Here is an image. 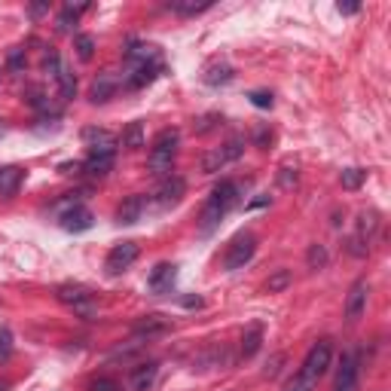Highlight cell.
Returning a JSON list of instances; mask_svg holds the SVG:
<instances>
[{
  "label": "cell",
  "mask_w": 391,
  "mask_h": 391,
  "mask_svg": "<svg viewBox=\"0 0 391 391\" xmlns=\"http://www.w3.org/2000/svg\"><path fill=\"white\" fill-rule=\"evenodd\" d=\"M239 183L235 181H220L217 187H214V193L208 196V202L202 205V214H199V226H202V233H211L220 226V220L230 214L235 205H239Z\"/></svg>",
  "instance_id": "6da1fadb"
},
{
  "label": "cell",
  "mask_w": 391,
  "mask_h": 391,
  "mask_svg": "<svg viewBox=\"0 0 391 391\" xmlns=\"http://www.w3.org/2000/svg\"><path fill=\"white\" fill-rule=\"evenodd\" d=\"M178 144H181V135L178 129H162L156 138H153V147H150V156H147V165L156 178H168L174 168V156H178Z\"/></svg>",
  "instance_id": "7a4b0ae2"
},
{
  "label": "cell",
  "mask_w": 391,
  "mask_h": 391,
  "mask_svg": "<svg viewBox=\"0 0 391 391\" xmlns=\"http://www.w3.org/2000/svg\"><path fill=\"white\" fill-rule=\"evenodd\" d=\"M330 361H334V345H330V339H318V343L309 349L306 361H302L300 376H302L306 382H312V385H318V379H321L324 373H327Z\"/></svg>",
  "instance_id": "3957f363"
},
{
  "label": "cell",
  "mask_w": 391,
  "mask_h": 391,
  "mask_svg": "<svg viewBox=\"0 0 391 391\" xmlns=\"http://www.w3.org/2000/svg\"><path fill=\"white\" fill-rule=\"evenodd\" d=\"M55 293H58V300H62L64 306H71L73 312L80 315V318H86V321L98 318V306L92 302V293L86 291V287H80V284H62Z\"/></svg>",
  "instance_id": "277c9868"
},
{
  "label": "cell",
  "mask_w": 391,
  "mask_h": 391,
  "mask_svg": "<svg viewBox=\"0 0 391 391\" xmlns=\"http://www.w3.org/2000/svg\"><path fill=\"white\" fill-rule=\"evenodd\" d=\"M245 153V138H230L224 147H217V150H211V153H205L202 156V172L205 174H214V172H220V168H226L230 162H235Z\"/></svg>",
  "instance_id": "5b68a950"
},
{
  "label": "cell",
  "mask_w": 391,
  "mask_h": 391,
  "mask_svg": "<svg viewBox=\"0 0 391 391\" xmlns=\"http://www.w3.org/2000/svg\"><path fill=\"white\" fill-rule=\"evenodd\" d=\"M257 251V239L254 233H239L235 239L230 242V248H226V257H224V269H242L245 263H251V257H254Z\"/></svg>",
  "instance_id": "8992f818"
},
{
  "label": "cell",
  "mask_w": 391,
  "mask_h": 391,
  "mask_svg": "<svg viewBox=\"0 0 391 391\" xmlns=\"http://www.w3.org/2000/svg\"><path fill=\"white\" fill-rule=\"evenodd\" d=\"M138 254H141V248H138L135 242H120V245H113L107 254V260H104L107 275H120V272H125L138 260Z\"/></svg>",
  "instance_id": "52a82bcc"
},
{
  "label": "cell",
  "mask_w": 391,
  "mask_h": 391,
  "mask_svg": "<svg viewBox=\"0 0 391 391\" xmlns=\"http://www.w3.org/2000/svg\"><path fill=\"white\" fill-rule=\"evenodd\" d=\"M92 224H95L92 211L80 202H73L68 211H62V226L68 233H86V230H92Z\"/></svg>",
  "instance_id": "ba28073f"
},
{
  "label": "cell",
  "mask_w": 391,
  "mask_h": 391,
  "mask_svg": "<svg viewBox=\"0 0 391 391\" xmlns=\"http://www.w3.org/2000/svg\"><path fill=\"white\" fill-rule=\"evenodd\" d=\"M183 193H187V183H183V178H162L159 190H156V205L159 208H174V205L183 199Z\"/></svg>",
  "instance_id": "9c48e42d"
},
{
  "label": "cell",
  "mask_w": 391,
  "mask_h": 391,
  "mask_svg": "<svg viewBox=\"0 0 391 391\" xmlns=\"http://www.w3.org/2000/svg\"><path fill=\"white\" fill-rule=\"evenodd\" d=\"M147 64H162L159 49L150 46V43H131L125 49V68H147Z\"/></svg>",
  "instance_id": "30bf717a"
},
{
  "label": "cell",
  "mask_w": 391,
  "mask_h": 391,
  "mask_svg": "<svg viewBox=\"0 0 391 391\" xmlns=\"http://www.w3.org/2000/svg\"><path fill=\"white\" fill-rule=\"evenodd\" d=\"M367 293H370V284H367L364 278H358V282L352 284L349 297H345V318H349V321H358L361 315H364Z\"/></svg>",
  "instance_id": "8fae6325"
},
{
  "label": "cell",
  "mask_w": 391,
  "mask_h": 391,
  "mask_svg": "<svg viewBox=\"0 0 391 391\" xmlns=\"http://www.w3.org/2000/svg\"><path fill=\"white\" fill-rule=\"evenodd\" d=\"M355 388H358V361H355V355H343L334 391H355Z\"/></svg>",
  "instance_id": "7c38bea8"
},
{
  "label": "cell",
  "mask_w": 391,
  "mask_h": 391,
  "mask_svg": "<svg viewBox=\"0 0 391 391\" xmlns=\"http://www.w3.org/2000/svg\"><path fill=\"white\" fill-rule=\"evenodd\" d=\"M174 278H178V269H174L172 263H159V266L150 272L147 284H150L153 293H168L174 287Z\"/></svg>",
  "instance_id": "4fadbf2b"
},
{
  "label": "cell",
  "mask_w": 391,
  "mask_h": 391,
  "mask_svg": "<svg viewBox=\"0 0 391 391\" xmlns=\"http://www.w3.org/2000/svg\"><path fill=\"white\" fill-rule=\"evenodd\" d=\"M83 141L89 144L92 153H116V138L104 129H86L83 131Z\"/></svg>",
  "instance_id": "5bb4252c"
},
{
  "label": "cell",
  "mask_w": 391,
  "mask_h": 391,
  "mask_svg": "<svg viewBox=\"0 0 391 391\" xmlns=\"http://www.w3.org/2000/svg\"><path fill=\"white\" fill-rule=\"evenodd\" d=\"M159 367L156 364H141L129 373V391H150L153 382H156Z\"/></svg>",
  "instance_id": "9a60e30c"
},
{
  "label": "cell",
  "mask_w": 391,
  "mask_h": 391,
  "mask_svg": "<svg viewBox=\"0 0 391 391\" xmlns=\"http://www.w3.org/2000/svg\"><path fill=\"white\" fill-rule=\"evenodd\" d=\"M162 71V64H147V68H125V86L129 89H141V86L153 83L156 80V73Z\"/></svg>",
  "instance_id": "2e32d148"
},
{
  "label": "cell",
  "mask_w": 391,
  "mask_h": 391,
  "mask_svg": "<svg viewBox=\"0 0 391 391\" xmlns=\"http://www.w3.org/2000/svg\"><path fill=\"white\" fill-rule=\"evenodd\" d=\"M168 327H172V324H168V318H162V315H144V318L135 324V336L138 339H150L156 334H165Z\"/></svg>",
  "instance_id": "e0dca14e"
},
{
  "label": "cell",
  "mask_w": 391,
  "mask_h": 391,
  "mask_svg": "<svg viewBox=\"0 0 391 391\" xmlns=\"http://www.w3.org/2000/svg\"><path fill=\"white\" fill-rule=\"evenodd\" d=\"M21 181H25V172L19 165H3L0 168V196H16Z\"/></svg>",
  "instance_id": "ac0fdd59"
},
{
  "label": "cell",
  "mask_w": 391,
  "mask_h": 391,
  "mask_svg": "<svg viewBox=\"0 0 391 391\" xmlns=\"http://www.w3.org/2000/svg\"><path fill=\"white\" fill-rule=\"evenodd\" d=\"M144 205H147L144 196H129L120 208H116V220H120V224H138L144 214Z\"/></svg>",
  "instance_id": "d6986e66"
},
{
  "label": "cell",
  "mask_w": 391,
  "mask_h": 391,
  "mask_svg": "<svg viewBox=\"0 0 391 391\" xmlns=\"http://www.w3.org/2000/svg\"><path fill=\"white\" fill-rule=\"evenodd\" d=\"M113 92H116V77H113V73H98V80L92 83L89 95H92L95 104H101V101H107Z\"/></svg>",
  "instance_id": "ffe728a7"
},
{
  "label": "cell",
  "mask_w": 391,
  "mask_h": 391,
  "mask_svg": "<svg viewBox=\"0 0 391 391\" xmlns=\"http://www.w3.org/2000/svg\"><path fill=\"white\" fill-rule=\"evenodd\" d=\"M205 83L208 86H224V83H230L233 80V68L226 62H211L208 68H205Z\"/></svg>",
  "instance_id": "44dd1931"
},
{
  "label": "cell",
  "mask_w": 391,
  "mask_h": 391,
  "mask_svg": "<svg viewBox=\"0 0 391 391\" xmlns=\"http://www.w3.org/2000/svg\"><path fill=\"white\" fill-rule=\"evenodd\" d=\"M113 159H116V153H89V159L83 162V168L89 174H107L110 168H113Z\"/></svg>",
  "instance_id": "7402d4cb"
},
{
  "label": "cell",
  "mask_w": 391,
  "mask_h": 391,
  "mask_svg": "<svg viewBox=\"0 0 391 391\" xmlns=\"http://www.w3.org/2000/svg\"><path fill=\"white\" fill-rule=\"evenodd\" d=\"M260 343H263V327L260 324H254V327H248V334L242 336V358H254L257 355V349H260Z\"/></svg>",
  "instance_id": "603a6c76"
},
{
  "label": "cell",
  "mask_w": 391,
  "mask_h": 391,
  "mask_svg": "<svg viewBox=\"0 0 391 391\" xmlns=\"http://www.w3.org/2000/svg\"><path fill=\"white\" fill-rule=\"evenodd\" d=\"M168 10H174L178 16H199V12L211 10V0H202V3H196V0H172Z\"/></svg>",
  "instance_id": "cb8c5ba5"
},
{
  "label": "cell",
  "mask_w": 391,
  "mask_h": 391,
  "mask_svg": "<svg viewBox=\"0 0 391 391\" xmlns=\"http://www.w3.org/2000/svg\"><path fill=\"white\" fill-rule=\"evenodd\" d=\"M376 226H379V214H376V211H361V217H358V239L361 242H370L373 233H376Z\"/></svg>",
  "instance_id": "d4e9b609"
},
{
  "label": "cell",
  "mask_w": 391,
  "mask_h": 391,
  "mask_svg": "<svg viewBox=\"0 0 391 391\" xmlns=\"http://www.w3.org/2000/svg\"><path fill=\"white\" fill-rule=\"evenodd\" d=\"M293 284V272L291 269H275L272 275L266 278V291L269 293H282V291H287V287Z\"/></svg>",
  "instance_id": "484cf974"
},
{
  "label": "cell",
  "mask_w": 391,
  "mask_h": 391,
  "mask_svg": "<svg viewBox=\"0 0 391 391\" xmlns=\"http://www.w3.org/2000/svg\"><path fill=\"white\" fill-rule=\"evenodd\" d=\"M122 147L125 150H141L144 147V125L141 122H129V129L122 131Z\"/></svg>",
  "instance_id": "4316f807"
},
{
  "label": "cell",
  "mask_w": 391,
  "mask_h": 391,
  "mask_svg": "<svg viewBox=\"0 0 391 391\" xmlns=\"http://www.w3.org/2000/svg\"><path fill=\"white\" fill-rule=\"evenodd\" d=\"M83 10H86V6H73V3H68V6H64L62 16L55 19V28H58L62 34L73 31V25H77V19H80V12H83Z\"/></svg>",
  "instance_id": "83f0119b"
},
{
  "label": "cell",
  "mask_w": 391,
  "mask_h": 391,
  "mask_svg": "<svg viewBox=\"0 0 391 391\" xmlns=\"http://www.w3.org/2000/svg\"><path fill=\"white\" fill-rule=\"evenodd\" d=\"M55 83H58V92H62V98H64V101H71L73 95H77V77H73V73L64 68V64H62V71H58Z\"/></svg>",
  "instance_id": "f1b7e54d"
},
{
  "label": "cell",
  "mask_w": 391,
  "mask_h": 391,
  "mask_svg": "<svg viewBox=\"0 0 391 391\" xmlns=\"http://www.w3.org/2000/svg\"><path fill=\"white\" fill-rule=\"evenodd\" d=\"M364 181H367V172H364V168H343V174H339V183H343V190H358Z\"/></svg>",
  "instance_id": "f546056e"
},
{
  "label": "cell",
  "mask_w": 391,
  "mask_h": 391,
  "mask_svg": "<svg viewBox=\"0 0 391 391\" xmlns=\"http://www.w3.org/2000/svg\"><path fill=\"white\" fill-rule=\"evenodd\" d=\"M327 260H330V254H327V248H324V245H312V248H309L306 263H309V269H312V272L324 269V266H327Z\"/></svg>",
  "instance_id": "4dcf8cb0"
},
{
  "label": "cell",
  "mask_w": 391,
  "mask_h": 391,
  "mask_svg": "<svg viewBox=\"0 0 391 391\" xmlns=\"http://www.w3.org/2000/svg\"><path fill=\"white\" fill-rule=\"evenodd\" d=\"M77 55H80V62H89V58L95 55V40L89 34H80L77 37Z\"/></svg>",
  "instance_id": "1f68e13d"
},
{
  "label": "cell",
  "mask_w": 391,
  "mask_h": 391,
  "mask_svg": "<svg viewBox=\"0 0 391 391\" xmlns=\"http://www.w3.org/2000/svg\"><path fill=\"white\" fill-rule=\"evenodd\" d=\"M278 187H282V190H293V187H297V168L284 165L282 172H278Z\"/></svg>",
  "instance_id": "d6a6232c"
},
{
  "label": "cell",
  "mask_w": 391,
  "mask_h": 391,
  "mask_svg": "<svg viewBox=\"0 0 391 391\" xmlns=\"http://www.w3.org/2000/svg\"><path fill=\"white\" fill-rule=\"evenodd\" d=\"M43 71L49 73V77H58V71H62V58H58L55 53H46V58H43Z\"/></svg>",
  "instance_id": "836d02e7"
},
{
  "label": "cell",
  "mask_w": 391,
  "mask_h": 391,
  "mask_svg": "<svg viewBox=\"0 0 391 391\" xmlns=\"http://www.w3.org/2000/svg\"><path fill=\"white\" fill-rule=\"evenodd\" d=\"M284 391H315V385H312V382H306V379H302V376L297 373V376H293V379L284 385Z\"/></svg>",
  "instance_id": "e575fe53"
},
{
  "label": "cell",
  "mask_w": 391,
  "mask_h": 391,
  "mask_svg": "<svg viewBox=\"0 0 391 391\" xmlns=\"http://www.w3.org/2000/svg\"><path fill=\"white\" fill-rule=\"evenodd\" d=\"M12 352V334L6 327H0V358H6Z\"/></svg>",
  "instance_id": "d590c367"
},
{
  "label": "cell",
  "mask_w": 391,
  "mask_h": 391,
  "mask_svg": "<svg viewBox=\"0 0 391 391\" xmlns=\"http://www.w3.org/2000/svg\"><path fill=\"white\" fill-rule=\"evenodd\" d=\"M220 116L217 113H208V116H202V120L196 122V135H205V131H211L214 129V122H217Z\"/></svg>",
  "instance_id": "8d00e7d4"
},
{
  "label": "cell",
  "mask_w": 391,
  "mask_h": 391,
  "mask_svg": "<svg viewBox=\"0 0 391 391\" xmlns=\"http://www.w3.org/2000/svg\"><path fill=\"white\" fill-rule=\"evenodd\" d=\"M251 104H257V107H272V92H251Z\"/></svg>",
  "instance_id": "74e56055"
},
{
  "label": "cell",
  "mask_w": 391,
  "mask_h": 391,
  "mask_svg": "<svg viewBox=\"0 0 391 391\" xmlns=\"http://www.w3.org/2000/svg\"><path fill=\"white\" fill-rule=\"evenodd\" d=\"M92 391H120V385H116L113 379H98V382L92 385Z\"/></svg>",
  "instance_id": "f35d334b"
},
{
  "label": "cell",
  "mask_w": 391,
  "mask_h": 391,
  "mask_svg": "<svg viewBox=\"0 0 391 391\" xmlns=\"http://www.w3.org/2000/svg\"><path fill=\"white\" fill-rule=\"evenodd\" d=\"M21 64H25V58H21V49H12V55H10V68H12V71H21Z\"/></svg>",
  "instance_id": "ab89813d"
},
{
  "label": "cell",
  "mask_w": 391,
  "mask_h": 391,
  "mask_svg": "<svg viewBox=\"0 0 391 391\" xmlns=\"http://www.w3.org/2000/svg\"><path fill=\"white\" fill-rule=\"evenodd\" d=\"M282 361H284L282 355H275V358H272V361H269V367H266V370H263V376H275V373H278V367H282Z\"/></svg>",
  "instance_id": "60d3db41"
},
{
  "label": "cell",
  "mask_w": 391,
  "mask_h": 391,
  "mask_svg": "<svg viewBox=\"0 0 391 391\" xmlns=\"http://www.w3.org/2000/svg\"><path fill=\"white\" fill-rule=\"evenodd\" d=\"M336 10H339V12H343V16H355V12L361 10V3H339V6H336Z\"/></svg>",
  "instance_id": "b9f144b4"
},
{
  "label": "cell",
  "mask_w": 391,
  "mask_h": 391,
  "mask_svg": "<svg viewBox=\"0 0 391 391\" xmlns=\"http://www.w3.org/2000/svg\"><path fill=\"white\" fill-rule=\"evenodd\" d=\"M46 10H49L46 3H34V6H31V16H43V12H46Z\"/></svg>",
  "instance_id": "7bdbcfd3"
},
{
  "label": "cell",
  "mask_w": 391,
  "mask_h": 391,
  "mask_svg": "<svg viewBox=\"0 0 391 391\" xmlns=\"http://www.w3.org/2000/svg\"><path fill=\"white\" fill-rule=\"evenodd\" d=\"M183 306H190V309H193V306H202V300H199V297H187V300H183Z\"/></svg>",
  "instance_id": "ee69618b"
},
{
  "label": "cell",
  "mask_w": 391,
  "mask_h": 391,
  "mask_svg": "<svg viewBox=\"0 0 391 391\" xmlns=\"http://www.w3.org/2000/svg\"><path fill=\"white\" fill-rule=\"evenodd\" d=\"M6 388H10V385H6V382H0V391H6Z\"/></svg>",
  "instance_id": "f6af8a7d"
}]
</instances>
